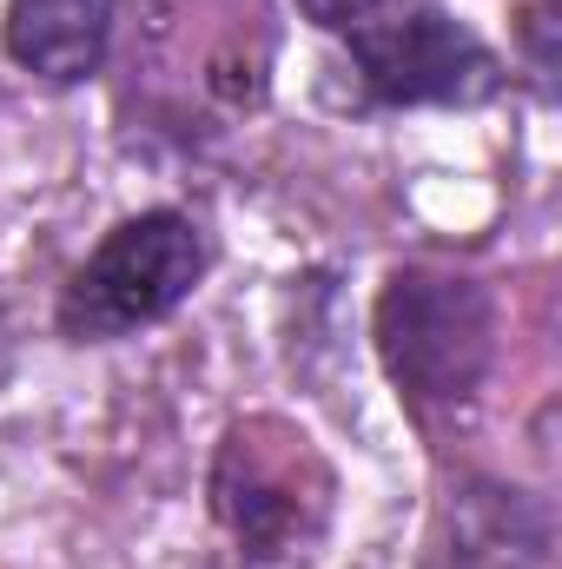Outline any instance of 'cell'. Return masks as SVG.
Listing matches in <instances>:
<instances>
[{
    "label": "cell",
    "mask_w": 562,
    "mask_h": 569,
    "mask_svg": "<svg viewBox=\"0 0 562 569\" xmlns=\"http://www.w3.org/2000/svg\"><path fill=\"white\" fill-rule=\"evenodd\" d=\"M205 232L185 219V212H140V219H120L93 252L87 266L67 279L60 291V338L73 345H113V338H133L145 325L172 318L192 284L205 279Z\"/></svg>",
    "instance_id": "6da1fadb"
},
{
    "label": "cell",
    "mask_w": 562,
    "mask_h": 569,
    "mask_svg": "<svg viewBox=\"0 0 562 569\" xmlns=\"http://www.w3.org/2000/svg\"><path fill=\"white\" fill-rule=\"evenodd\" d=\"M496 351V311L476 279L398 272L378 298V358L418 411L470 405Z\"/></svg>",
    "instance_id": "7a4b0ae2"
},
{
    "label": "cell",
    "mask_w": 562,
    "mask_h": 569,
    "mask_svg": "<svg viewBox=\"0 0 562 569\" xmlns=\"http://www.w3.org/2000/svg\"><path fill=\"white\" fill-rule=\"evenodd\" d=\"M331 463L284 418H245L225 430L212 463V510L245 557H291L331 517Z\"/></svg>",
    "instance_id": "3957f363"
},
{
    "label": "cell",
    "mask_w": 562,
    "mask_h": 569,
    "mask_svg": "<svg viewBox=\"0 0 562 569\" xmlns=\"http://www.w3.org/2000/svg\"><path fill=\"white\" fill-rule=\"evenodd\" d=\"M351 33V67L378 107H483L503 87L496 53L443 7L364 13Z\"/></svg>",
    "instance_id": "277c9868"
},
{
    "label": "cell",
    "mask_w": 562,
    "mask_h": 569,
    "mask_svg": "<svg viewBox=\"0 0 562 569\" xmlns=\"http://www.w3.org/2000/svg\"><path fill=\"white\" fill-rule=\"evenodd\" d=\"M113 7L120 0H7V53L53 87H80L107 60Z\"/></svg>",
    "instance_id": "5b68a950"
},
{
    "label": "cell",
    "mask_w": 562,
    "mask_h": 569,
    "mask_svg": "<svg viewBox=\"0 0 562 569\" xmlns=\"http://www.w3.org/2000/svg\"><path fill=\"white\" fill-rule=\"evenodd\" d=\"M371 7H378V0H298V13L318 20V27H358Z\"/></svg>",
    "instance_id": "8992f818"
},
{
    "label": "cell",
    "mask_w": 562,
    "mask_h": 569,
    "mask_svg": "<svg viewBox=\"0 0 562 569\" xmlns=\"http://www.w3.org/2000/svg\"><path fill=\"white\" fill-rule=\"evenodd\" d=\"M0 345H7V331H0Z\"/></svg>",
    "instance_id": "52a82bcc"
}]
</instances>
